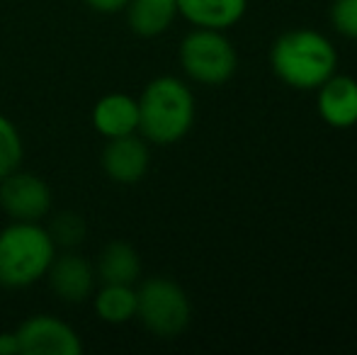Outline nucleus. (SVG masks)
Masks as SVG:
<instances>
[{"label":"nucleus","instance_id":"nucleus-6","mask_svg":"<svg viewBox=\"0 0 357 355\" xmlns=\"http://www.w3.org/2000/svg\"><path fill=\"white\" fill-rule=\"evenodd\" d=\"M52 202V188L37 173L17 168L0 180V207L13 222H42Z\"/></svg>","mask_w":357,"mask_h":355},{"label":"nucleus","instance_id":"nucleus-15","mask_svg":"<svg viewBox=\"0 0 357 355\" xmlns=\"http://www.w3.org/2000/svg\"><path fill=\"white\" fill-rule=\"evenodd\" d=\"M124 13H127L129 29L137 37L153 39L173 27L178 17V5L175 0H129Z\"/></svg>","mask_w":357,"mask_h":355},{"label":"nucleus","instance_id":"nucleus-17","mask_svg":"<svg viewBox=\"0 0 357 355\" xmlns=\"http://www.w3.org/2000/svg\"><path fill=\"white\" fill-rule=\"evenodd\" d=\"M49 234H52L54 243H56L59 251H66V248H78L85 239V219L75 212H61L54 217V222L49 224Z\"/></svg>","mask_w":357,"mask_h":355},{"label":"nucleus","instance_id":"nucleus-16","mask_svg":"<svg viewBox=\"0 0 357 355\" xmlns=\"http://www.w3.org/2000/svg\"><path fill=\"white\" fill-rule=\"evenodd\" d=\"M22 158H24L22 134L15 127L13 119L0 112V180L10 176L13 171H17L22 166Z\"/></svg>","mask_w":357,"mask_h":355},{"label":"nucleus","instance_id":"nucleus-10","mask_svg":"<svg viewBox=\"0 0 357 355\" xmlns=\"http://www.w3.org/2000/svg\"><path fill=\"white\" fill-rule=\"evenodd\" d=\"M319 117L333 129H350L357 124V81L345 73H333L316 88Z\"/></svg>","mask_w":357,"mask_h":355},{"label":"nucleus","instance_id":"nucleus-4","mask_svg":"<svg viewBox=\"0 0 357 355\" xmlns=\"http://www.w3.org/2000/svg\"><path fill=\"white\" fill-rule=\"evenodd\" d=\"M178 61L188 81L219 88L234 78L238 68V54L221 29L192 27V32L185 34L180 42Z\"/></svg>","mask_w":357,"mask_h":355},{"label":"nucleus","instance_id":"nucleus-14","mask_svg":"<svg viewBox=\"0 0 357 355\" xmlns=\"http://www.w3.org/2000/svg\"><path fill=\"white\" fill-rule=\"evenodd\" d=\"M90 302L100 322L109 326H122L137 319V285L98 282Z\"/></svg>","mask_w":357,"mask_h":355},{"label":"nucleus","instance_id":"nucleus-2","mask_svg":"<svg viewBox=\"0 0 357 355\" xmlns=\"http://www.w3.org/2000/svg\"><path fill=\"white\" fill-rule=\"evenodd\" d=\"M338 66V52L326 34L309 27L280 34L270 49L273 73L294 90H316Z\"/></svg>","mask_w":357,"mask_h":355},{"label":"nucleus","instance_id":"nucleus-13","mask_svg":"<svg viewBox=\"0 0 357 355\" xmlns=\"http://www.w3.org/2000/svg\"><path fill=\"white\" fill-rule=\"evenodd\" d=\"M98 282L137 285L142 278V256L127 241H109L93 263Z\"/></svg>","mask_w":357,"mask_h":355},{"label":"nucleus","instance_id":"nucleus-19","mask_svg":"<svg viewBox=\"0 0 357 355\" xmlns=\"http://www.w3.org/2000/svg\"><path fill=\"white\" fill-rule=\"evenodd\" d=\"M90 10L100 15H117V13H124L129 5V0H83Z\"/></svg>","mask_w":357,"mask_h":355},{"label":"nucleus","instance_id":"nucleus-3","mask_svg":"<svg viewBox=\"0 0 357 355\" xmlns=\"http://www.w3.org/2000/svg\"><path fill=\"white\" fill-rule=\"evenodd\" d=\"M59 253L42 222H10L0 229V287L24 289L47 278Z\"/></svg>","mask_w":357,"mask_h":355},{"label":"nucleus","instance_id":"nucleus-20","mask_svg":"<svg viewBox=\"0 0 357 355\" xmlns=\"http://www.w3.org/2000/svg\"><path fill=\"white\" fill-rule=\"evenodd\" d=\"M0 355H22V351H20V338L15 331L0 333Z\"/></svg>","mask_w":357,"mask_h":355},{"label":"nucleus","instance_id":"nucleus-12","mask_svg":"<svg viewBox=\"0 0 357 355\" xmlns=\"http://www.w3.org/2000/svg\"><path fill=\"white\" fill-rule=\"evenodd\" d=\"M178 17L188 20L192 27L231 29L248 13V0H175Z\"/></svg>","mask_w":357,"mask_h":355},{"label":"nucleus","instance_id":"nucleus-5","mask_svg":"<svg viewBox=\"0 0 357 355\" xmlns=\"http://www.w3.org/2000/svg\"><path fill=\"white\" fill-rule=\"evenodd\" d=\"M137 319L153 336L175 338L190 326L192 304L175 280L155 275L137 287Z\"/></svg>","mask_w":357,"mask_h":355},{"label":"nucleus","instance_id":"nucleus-11","mask_svg":"<svg viewBox=\"0 0 357 355\" xmlns=\"http://www.w3.org/2000/svg\"><path fill=\"white\" fill-rule=\"evenodd\" d=\"M93 129L102 139H117L139 132V103L129 93H107L93 105Z\"/></svg>","mask_w":357,"mask_h":355},{"label":"nucleus","instance_id":"nucleus-8","mask_svg":"<svg viewBox=\"0 0 357 355\" xmlns=\"http://www.w3.org/2000/svg\"><path fill=\"white\" fill-rule=\"evenodd\" d=\"M44 280L49 282V289L66 304L88 302L98 287L95 266L85 256H80L75 248L56 253Z\"/></svg>","mask_w":357,"mask_h":355},{"label":"nucleus","instance_id":"nucleus-18","mask_svg":"<svg viewBox=\"0 0 357 355\" xmlns=\"http://www.w3.org/2000/svg\"><path fill=\"white\" fill-rule=\"evenodd\" d=\"M331 24L340 37L357 42V0H333L331 3Z\"/></svg>","mask_w":357,"mask_h":355},{"label":"nucleus","instance_id":"nucleus-9","mask_svg":"<svg viewBox=\"0 0 357 355\" xmlns=\"http://www.w3.org/2000/svg\"><path fill=\"white\" fill-rule=\"evenodd\" d=\"M102 171L117 185H137L142 183L151 166V149L142 134H127V137L107 139L102 149Z\"/></svg>","mask_w":357,"mask_h":355},{"label":"nucleus","instance_id":"nucleus-7","mask_svg":"<svg viewBox=\"0 0 357 355\" xmlns=\"http://www.w3.org/2000/svg\"><path fill=\"white\" fill-rule=\"evenodd\" d=\"M22 355H80L78 331L54 314H34L15 328Z\"/></svg>","mask_w":357,"mask_h":355},{"label":"nucleus","instance_id":"nucleus-1","mask_svg":"<svg viewBox=\"0 0 357 355\" xmlns=\"http://www.w3.org/2000/svg\"><path fill=\"white\" fill-rule=\"evenodd\" d=\"M139 103V134L153 146H173L195 127L197 103L183 78L158 76L146 83Z\"/></svg>","mask_w":357,"mask_h":355}]
</instances>
